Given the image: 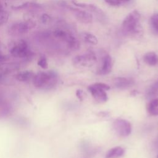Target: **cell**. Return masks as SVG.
Instances as JSON below:
<instances>
[{
  "mask_svg": "<svg viewBox=\"0 0 158 158\" xmlns=\"http://www.w3.org/2000/svg\"><path fill=\"white\" fill-rule=\"evenodd\" d=\"M30 6H34V7H39V4H37L36 3H33V2H23L22 4H19V5H16V6H12V9L14 10H21V9H23L25 8H27L28 7H30Z\"/></svg>",
  "mask_w": 158,
  "mask_h": 158,
  "instance_id": "19",
  "label": "cell"
},
{
  "mask_svg": "<svg viewBox=\"0 0 158 158\" xmlns=\"http://www.w3.org/2000/svg\"><path fill=\"white\" fill-rule=\"evenodd\" d=\"M157 158H158V156H157Z\"/></svg>",
  "mask_w": 158,
  "mask_h": 158,
  "instance_id": "30",
  "label": "cell"
},
{
  "mask_svg": "<svg viewBox=\"0 0 158 158\" xmlns=\"http://www.w3.org/2000/svg\"><path fill=\"white\" fill-rule=\"evenodd\" d=\"M140 14L136 10L128 14L122 22V28L125 32L129 34H138L141 31L139 26Z\"/></svg>",
  "mask_w": 158,
  "mask_h": 158,
  "instance_id": "2",
  "label": "cell"
},
{
  "mask_svg": "<svg viewBox=\"0 0 158 158\" xmlns=\"http://www.w3.org/2000/svg\"><path fill=\"white\" fill-rule=\"evenodd\" d=\"M149 24L154 33L158 35V14H154L151 17Z\"/></svg>",
  "mask_w": 158,
  "mask_h": 158,
  "instance_id": "17",
  "label": "cell"
},
{
  "mask_svg": "<svg viewBox=\"0 0 158 158\" xmlns=\"http://www.w3.org/2000/svg\"><path fill=\"white\" fill-rule=\"evenodd\" d=\"M57 73L54 70L39 72L35 75L32 81L34 86L41 89L49 90L53 88L57 83Z\"/></svg>",
  "mask_w": 158,
  "mask_h": 158,
  "instance_id": "1",
  "label": "cell"
},
{
  "mask_svg": "<svg viewBox=\"0 0 158 158\" xmlns=\"http://www.w3.org/2000/svg\"><path fill=\"white\" fill-rule=\"evenodd\" d=\"M9 13L4 10H0V27L5 25L9 20Z\"/></svg>",
  "mask_w": 158,
  "mask_h": 158,
  "instance_id": "20",
  "label": "cell"
},
{
  "mask_svg": "<svg viewBox=\"0 0 158 158\" xmlns=\"http://www.w3.org/2000/svg\"><path fill=\"white\" fill-rule=\"evenodd\" d=\"M88 89L96 101L100 102H104L107 100V95L105 90L94 85L89 86Z\"/></svg>",
  "mask_w": 158,
  "mask_h": 158,
  "instance_id": "9",
  "label": "cell"
},
{
  "mask_svg": "<svg viewBox=\"0 0 158 158\" xmlns=\"http://www.w3.org/2000/svg\"><path fill=\"white\" fill-rule=\"evenodd\" d=\"M10 53L12 56L20 58L27 57L31 55L27 43L22 39L17 40L12 44L10 49Z\"/></svg>",
  "mask_w": 158,
  "mask_h": 158,
  "instance_id": "4",
  "label": "cell"
},
{
  "mask_svg": "<svg viewBox=\"0 0 158 158\" xmlns=\"http://www.w3.org/2000/svg\"><path fill=\"white\" fill-rule=\"evenodd\" d=\"M35 75V74L31 70H24L18 73L15 78L17 80L20 81H28L33 80Z\"/></svg>",
  "mask_w": 158,
  "mask_h": 158,
  "instance_id": "13",
  "label": "cell"
},
{
  "mask_svg": "<svg viewBox=\"0 0 158 158\" xmlns=\"http://www.w3.org/2000/svg\"><path fill=\"white\" fill-rule=\"evenodd\" d=\"M68 8L74 14L76 19L83 23H90L93 20V15L87 11L76 9L72 7H68Z\"/></svg>",
  "mask_w": 158,
  "mask_h": 158,
  "instance_id": "8",
  "label": "cell"
},
{
  "mask_svg": "<svg viewBox=\"0 0 158 158\" xmlns=\"http://www.w3.org/2000/svg\"><path fill=\"white\" fill-rule=\"evenodd\" d=\"M148 110L151 115H158V99H154L150 101L148 106Z\"/></svg>",
  "mask_w": 158,
  "mask_h": 158,
  "instance_id": "16",
  "label": "cell"
},
{
  "mask_svg": "<svg viewBox=\"0 0 158 158\" xmlns=\"http://www.w3.org/2000/svg\"><path fill=\"white\" fill-rule=\"evenodd\" d=\"M37 64L40 67H41L43 69H46L48 67V60H47L46 57L44 56H42L40 57V59L38 60Z\"/></svg>",
  "mask_w": 158,
  "mask_h": 158,
  "instance_id": "21",
  "label": "cell"
},
{
  "mask_svg": "<svg viewBox=\"0 0 158 158\" xmlns=\"http://www.w3.org/2000/svg\"><path fill=\"white\" fill-rule=\"evenodd\" d=\"M36 26L35 21L27 19L23 21L17 22L12 24L9 29V33L11 35L18 36L27 33Z\"/></svg>",
  "mask_w": 158,
  "mask_h": 158,
  "instance_id": "3",
  "label": "cell"
},
{
  "mask_svg": "<svg viewBox=\"0 0 158 158\" xmlns=\"http://www.w3.org/2000/svg\"><path fill=\"white\" fill-rule=\"evenodd\" d=\"M113 128L117 133L121 136H127L131 131L130 123L125 119L117 118L113 122Z\"/></svg>",
  "mask_w": 158,
  "mask_h": 158,
  "instance_id": "6",
  "label": "cell"
},
{
  "mask_svg": "<svg viewBox=\"0 0 158 158\" xmlns=\"http://www.w3.org/2000/svg\"><path fill=\"white\" fill-rule=\"evenodd\" d=\"M104 1L106 3H107L108 4L110 5V6H118L121 4L120 2H118L116 0H104Z\"/></svg>",
  "mask_w": 158,
  "mask_h": 158,
  "instance_id": "24",
  "label": "cell"
},
{
  "mask_svg": "<svg viewBox=\"0 0 158 158\" xmlns=\"http://www.w3.org/2000/svg\"><path fill=\"white\" fill-rule=\"evenodd\" d=\"M144 61L151 66H154L158 64V56L154 52H148L144 55Z\"/></svg>",
  "mask_w": 158,
  "mask_h": 158,
  "instance_id": "11",
  "label": "cell"
},
{
  "mask_svg": "<svg viewBox=\"0 0 158 158\" xmlns=\"http://www.w3.org/2000/svg\"><path fill=\"white\" fill-rule=\"evenodd\" d=\"M54 36L65 43L72 49H78L80 48L79 41L70 33L62 29H56L53 31Z\"/></svg>",
  "mask_w": 158,
  "mask_h": 158,
  "instance_id": "5",
  "label": "cell"
},
{
  "mask_svg": "<svg viewBox=\"0 0 158 158\" xmlns=\"http://www.w3.org/2000/svg\"><path fill=\"white\" fill-rule=\"evenodd\" d=\"M112 68V57L109 55H106L103 58L102 65L99 71V73L101 75H106L109 73Z\"/></svg>",
  "mask_w": 158,
  "mask_h": 158,
  "instance_id": "10",
  "label": "cell"
},
{
  "mask_svg": "<svg viewBox=\"0 0 158 158\" xmlns=\"http://www.w3.org/2000/svg\"><path fill=\"white\" fill-rule=\"evenodd\" d=\"M94 85H96V86L105 90V91H107V90H109L110 89V86L108 85H106L105 83H96L95 84H94Z\"/></svg>",
  "mask_w": 158,
  "mask_h": 158,
  "instance_id": "23",
  "label": "cell"
},
{
  "mask_svg": "<svg viewBox=\"0 0 158 158\" xmlns=\"http://www.w3.org/2000/svg\"><path fill=\"white\" fill-rule=\"evenodd\" d=\"M83 40L85 42L92 44H96L98 42V38L94 35L89 33H85L83 36Z\"/></svg>",
  "mask_w": 158,
  "mask_h": 158,
  "instance_id": "18",
  "label": "cell"
},
{
  "mask_svg": "<svg viewBox=\"0 0 158 158\" xmlns=\"http://www.w3.org/2000/svg\"><path fill=\"white\" fill-rule=\"evenodd\" d=\"M6 56L4 55V54L0 51V62L4 61V60H6Z\"/></svg>",
  "mask_w": 158,
  "mask_h": 158,
  "instance_id": "27",
  "label": "cell"
},
{
  "mask_svg": "<svg viewBox=\"0 0 158 158\" xmlns=\"http://www.w3.org/2000/svg\"><path fill=\"white\" fill-rule=\"evenodd\" d=\"M41 21L43 23H46L47 22H48L50 20V17L46 14H44L42 15L41 16Z\"/></svg>",
  "mask_w": 158,
  "mask_h": 158,
  "instance_id": "25",
  "label": "cell"
},
{
  "mask_svg": "<svg viewBox=\"0 0 158 158\" xmlns=\"http://www.w3.org/2000/svg\"><path fill=\"white\" fill-rule=\"evenodd\" d=\"M72 3L80 8L84 9H87L89 10H91L92 12H94L96 13H101L102 12V11H101V9H99L97 6H96L94 4H86V3H84V2H78L77 1H72Z\"/></svg>",
  "mask_w": 158,
  "mask_h": 158,
  "instance_id": "15",
  "label": "cell"
},
{
  "mask_svg": "<svg viewBox=\"0 0 158 158\" xmlns=\"http://www.w3.org/2000/svg\"><path fill=\"white\" fill-rule=\"evenodd\" d=\"M124 154V149L120 146H117L109 149L106 154L105 158H118Z\"/></svg>",
  "mask_w": 158,
  "mask_h": 158,
  "instance_id": "12",
  "label": "cell"
},
{
  "mask_svg": "<svg viewBox=\"0 0 158 158\" xmlns=\"http://www.w3.org/2000/svg\"><path fill=\"white\" fill-rule=\"evenodd\" d=\"M116 1H117L118 2H119L120 3H122V2H128L130 0H116Z\"/></svg>",
  "mask_w": 158,
  "mask_h": 158,
  "instance_id": "29",
  "label": "cell"
},
{
  "mask_svg": "<svg viewBox=\"0 0 158 158\" xmlns=\"http://www.w3.org/2000/svg\"><path fill=\"white\" fill-rule=\"evenodd\" d=\"M157 92H158V81L155 82L154 85L151 86L149 91H148V94L149 96L154 95L155 94H156Z\"/></svg>",
  "mask_w": 158,
  "mask_h": 158,
  "instance_id": "22",
  "label": "cell"
},
{
  "mask_svg": "<svg viewBox=\"0 0 158 158\" xmlns=\"http://www.w3.org/2000/svg\"><path fill=\"white\" fill-rule=\"evenodd\" d=\"M133 81L128 78L124 77H118L114 79V83L116 88L124 89L129 87L132 85Z\"/></svg>",
  "mask_w": 158,
  "mask_h": 158,
  "instance_id": "14",
  "label": "cell"
},
{
  "mask_svg": "<svg viewBox=\"0 0 158 158\" xmlns=\"http://www.w3.org/2000/svg\"><path fill=\"white\" fill-rule=\"evenodd\" d=\"M81 93H82V91L81 90H77V92H76V94H77V96L82 101V96H81Z\"/></svg>",
  "mask_w": 158,
  "mask_h": 158,
  "instance_id": "26",
  "label": "cell"
},
{
  "mask_svg": "<svg viewBox=\"0 0 158 158\" xmlns=\"http://www.w3.org/2000/svg\"><path fill=\"white\" fill-rule=\"evenodd\" d=\"M4 67L2 66V65L1 64H0V76L2 75V73L4 72Z\"/></svg>",
  "mask_w": 158,
  "mask_h": 158,
  "instance_id": "28",
  "label": "cell"
},
{
  "mask_svg": "<svg viewBox=\"0 0 158 158\" xmlns=\"http://www.w3.org/2000/svg\"><path fill=\"white\" fill-rule=\"evenodd\" d=\"M96 61V57L93 52L75 56L73 59V62L75 65L84 67H89L93 65Z\"/></svg>",
  "mask_w": 158,
  "mask_h": 158,
  "instance_id": "7",
  "label": "cell"
}]
</instances>
